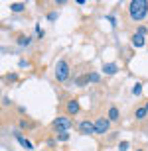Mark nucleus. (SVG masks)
I'll list each match as a JSON object with an SVG mask.
<instances>
[{
    "label": "nucleus",
    "instance_id": "f3484780",
    "mask_svg": "<svg viewBox=\"0 0 148 151\" xmlns=\"http://www.w3.org/2000/svg\"><path fill=\"white\" fill-rule=\"evenodd\" d=\"M128 147H131V143H128V141H120V143H119V151H126Z\"/></svg>",
    "mask_w": 148,
    "mask_h": 151
},
{
    "label": "nucleus",
    "instance_id": "6ab92c4d",
    "mask_svg": "<svg viewBox=\"0 0 148 151\" xmlns=\"http://www.w3.org/2000/svg\"><path fill=\"white\" fill-rule=\"evenodd\" d=\"M36 34H38V37H40V39H44V32H42L40 24H36Z\"/></svg>",
    "mask_w": 148,
    "mask_h": 151
},
{
    "label": "nucleus",
    "instance_id": "f8f14e48",
    "mask_svg": "<svg viewBox=\"0 0 148 151\" xmlns=\"http://www.w3.org/2000/svg\"><path fill=\"white\" fill-rule=\"evenodd\" d=\"M16 43L20 45V47H26V45L32 43V35H18V37H16Z\"/></svg>",
    "mask_w": 148,
    "mask_h": 151
},
{
    "label": "nucleus",
    "instance_id": "4be33fe9",
    "mask_svg": "<svg viewBox=\"0 0 148 151\" xmlns=\"http://www.w3.org/2000/svg\"><path fill=\"white\" fill-rule=\"evenodd\" d=\"M20 67H22V69L28 67V69H30V63H28V61H20Z\"/></svg>",
    "mask_w": 148,
    "mask_h": 151
},
{
    "label": "nucleus",
    "instance_id": "9d476101",
    "mask_svg": "<svg viewBox=\"0 0 148 151\" xmlns=\"http://www.w3.org/2000/svg\"><path fill=\"white\" fill-rule=\"evenodd\" d=\"M14 137H16V139L20 141V143H22L24 147H26V151H30L32 147H34V145H32V141H30V139H26V137H24V135L20 134V132H16V134H14Z\"/></svg>",
    "mask_w": 148,
    "mask_h": 151
},
{
    "label": "nucleus",
    "instance_id": "20e7f679",
    "mask_svg": "<svg viewBox=\"0 0 148 151\" xmlns=\"http://www.w3.org/2000/svg\"><path fill=\"white\" fill-rule=\"evenodd\" d=\"M95 129H97V132H95V134H99V135H105L109 132V129H111V120H109V118H97V120H95Z\"/></svg>",
    "mask_w": 148,
    "mask_h": 151
},
{
    "label": "nucleus",
    "instance_id": "412c9836",
    "mask_svg": "<svg viewBox=\"0 0 148 151\" xmlns=\"http://www.w3.org/2000/svg\"><path fill=\"white\" fill-rule=\"evenodd\" d=\"M57 18V12H50V14H47V20H55Z\"/></svg>",
    "mask_w": 148,
    "mask_h": 151
},
{
    "label": "nucleus",
    "instance_id": "5701e85b",
    "mask_svg": "<svg viewBox=\"0 0 148 151\" xmlns=\"http://www.w3.org/2000/svg\"><path fill=\"white\" fill-rule=\"evenodd\" d=\"M144 108H146V110H148V102H146V106H144Z\"/></svg>",
    "mask_w": 148,
    "mask_h": 151
},
{
    "label": "nucleus",
    "instance_id": "9b49d317",
    "mask_svg": "<svg viewBox=\"0 0 148 151\" xmlns=\"http://www.w3.org/2000/svg\"><path fill=\"white\" fill-rule=\"evenodd\" d=\"M134 118H136L138 122H144V120H146L148 118V110L144 106H140V108H136V110H134Z\"/></svg>",
    "mask_w": 148,
    "mask_h": 151
},
{
    "label": "nucleus",
    "instance_id": "ddd939ff",
    "mask_svg": "<svg viewBox=\"0 0 148 151\" xmlns=\"http://www.w3.org/2000/svg\"><path fill=\"white\" fill-rule=\"evenodd\" d=\"M10 10L14 12V14H20V12L26 10V4H24V2H12V4H10Z\"/></svg>",
    "mask_w": 148,
    "mask_h": 151
},
{
    "label": "nucleus",
    "instance_id": "39448f33",
    "mask_svg": "<svg viewBox=\"0 0 148 151\" xmlns=\"http://www.w3.org/2000/svg\"><path fill=\"white\" fill-rule=\"evenodd\" d=\"M77 129H79L83 135H91V134L97 132V129H95V122H91V120H83V122H79Z\"/></svg>",
    "mask_w": 148,
    "mask_h": 151
},
{
    "label": "nucleus",
    "instance_id": "0eeeda50",
    "mask_svg": "<svg viewBox=\"0 0 148 151\" xmlns=\"http://www.w3.org/2000/svg\"><path fill=\"white\" fill-rule=\"evenodd\" d=\"M144 43H146L144 34H140V32H134V34H132V45L140 49V47H144Z\"/></svg>",
    "mask_w": 148,
    "mask_h": 151
},
{
    "label": "nucleus",
    "instance_id": "dca6fc26",
    "mask_svg": "<svg viewBox=\"0 0 148 151\" xmlns=\"http://www.w3.org/2000/svg\"><path fill=\"white\" fill-rule=\"evenodd\" d=\"M67 139H69L67 132H57V141H67Z\"/></svg>",
    "mask_w": 148,
    "mask_h": 151
},
{
    "label": "nucleus",
    "instance_id": "f03ea898",
    "mask_svg": "<svg viewBox=\"0 0 148 151\" xmlns=\"http://www.w3.org/2000/svg\"><path fill=\"white\" fill-rule=\"evenodd\" d=\"M55 78L59 83H65L69 78V63L65 61V59H59V61L55 63Z\"/></svg>",
    "mask_w": 148,
    "mask_h": 151
},
{
    "label": "nucleus",
    "instance_id": "a211bd4d",
    "mask_svg": "<svg viewBox=\"0 0 148 151\" xmlns=\"http://www.w3.org/2000/svg\"><path fill=\"white\" fill-rule=\"evenodd\" d=\"M89 81H91V83H99V81H101V77H99L97 73H89Z\"/></svg>",
    "mask_w": 148,
    "mask_h": 151
},
{
    "label": "nucleus",
    "instance_id": "4468645a",
    "mask_svg": "<svg viewBox=\"0 0 148 151\" xmlns=\"http://www.w3.org/2000/svg\"><path fill=\"white\" fill-rule=\"evenodd\" d=\"M87 83H91V81H89V75H83V77L75 78V84H77V86H85Z\"/></svg>",
    "mask_w": 148,
    "mask_h": 151
},
{
    "label": "nucleus",
    "instance_id": "2eb2a0df",
    "mask_svg": "<svg viewBox=\"0 0 148 151\" xmlns=\"http://www.w3.org/2000/svg\"><path fill=\"white\" fill-rule=\"evenodd\" d=\"M132 94H134V96H140V94H142V84H140V83H136L134 86H132Z\"/></svg>",
    "mask_w": 148,
    "mask_h": 151
},
{
    "label": "nucleus",
    "instance_id": "1a4fd4ad",
    "mask_svg": "<svg viewBox=\"0 0 148 151\" xmlns=\"http://www.w3.org/2000/svg\"><path fill=\"white\" fill-rule=\"evenodd\" d=\"M107 118L111 120V122H119V118H120L119 108H117V106H111V108H109V112H107Z\"/></svg>",
    "mask_w": 148,
    "mask_h": 151
},
{
    "label": "nucleus",
    "instance_id": "f257e3e1",
    "mask_svg": "<svg viewBox=\"0 0 148 151\" xmlns=\"http://www.w3.org/2000/svg\"><path fill=\"white\" fill-rule=\"evenodd\" d=\"M148 14V0H132L128 4V16L132 22H140Z\"/></svg>",
    "mask_w": 148,
    "mask_h": 151
},
{
    "label": "nucleus",
    "instance_id": "6e6552de",
    "mask_svg": "<svg viewBox=\"0 0 148 151\" xmlns=\"http://www.w3.org/2000/svg\"><path fill=\"white\" fill-rule=\"evenodd\" d=\"M103 73H105V75L119 73V65H117V63H105V65H103Z\"/></svg>",
    "mask_w": 148,
    "mask_h": 151
},
{
    "label": "nucleus",
    "instance_id": "423d86ee",
    "mask_svg": "<svg viewBox=\"0 0 148 151\" xmlns=\"http://www.w3.org/2000/svg\"><path fill=\"white\" fill-rule=\"evenodd\" d=\"M79 110H81L79 100H77V98H69L67 104H65V112H67V116H77Z\"/></svg>",
    "mask_w": 148,
    "mask_h": 151
},
{
    "label": "nucleus",
    "instance_id": "7ed1b4c3",
    "mask_svg": "<svg viewBox=\"0 0 148 151\" xmlns=\"http://www.w3.org/2000/svg\"><path fill=\"white\" fill-rule=\"evenodd\" d=\"M51 126H53L57 132H65V129H69L71 126H73V122H71V118H69V116H57Z\"/></svg>",
    "mask_w": 148,
    "mask_h": 151
},
{
    "label": "nucleus",
    "instance_id": "aec40b11",
    "mask_svg": "<svg viewBox=\"0 0 148 151\" xmlns=\"http://www.w3.org/2000/svg\"><path fill=\"white\" fill-rule=\"evenodd\" d=\"M30 126H32V124L28 122V120H20V128L22 129H26V128H30Z\"/></svg>",
    "mask_w": 148,
    "mask_h": 151
}]
</instances>
